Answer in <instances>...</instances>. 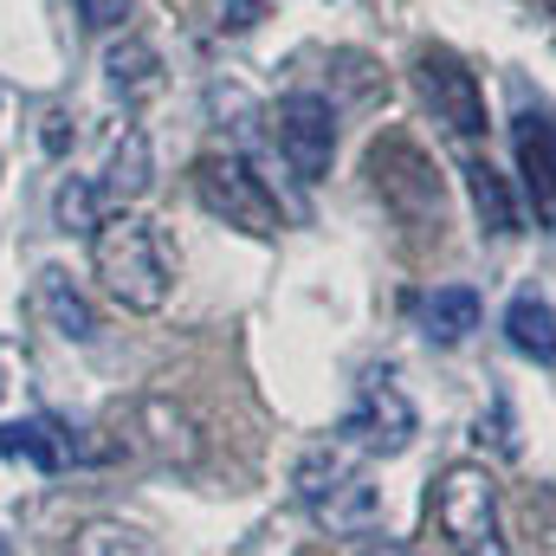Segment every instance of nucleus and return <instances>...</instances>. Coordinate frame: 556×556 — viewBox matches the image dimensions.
<instances>
[{"instance_id":"obj_9","label":"nucleus","mask_w":556,"mask_h":556,"mask_svg":"<svg viewBox=\"0 0 556 556\" xmlns=\"http://www.w3.org/2000/svg\"><path fill=\"white\" fill-rule=\"evenodd\" d=\"M104 85H111V98H117L124 111L149 104V98L162 91V52H155L149 39H137V33L111 39V46H104Z\"/></svg>"},{"instance_id":"obj_13","label":"nucleus","mask_w":556,"mask_h":556,"mask_svg":"<svg viewBox=\"0 0 556 556\" xmlns=\"http://www.w3.org/2000/svg\"><path fill=\"white\" fill-rule=\"evenodd\" d=\"M363 472V446L356 440H343V433H330L324 446H311L304 459H298V472H291V485H298V498L304 505H317V498H330L343 479H356Z\"/></svg>"},{"instance_id":"obj_5","label":"nucleus","mask_w":556,"mask_h":556,"mask_svg":"<svg viewBox=\"0 0 556 556\" xmlns=\"http://www.w3.org/2000/svg\"><path fill=\"white\" fill-rule=\"evenodd\" d=\"M415 85L433 111V124L453 142L485 137V91H479V72L453 52V46H420L415 52Z\"/></svg>"},{"instance_id":"obj_12","label":"nucleus","mask_w":556,"mask_h":556,"mask_svg":"<svg viewBox=\"0 0 556 556\" xmlns=\"http://www.w3.org/2000/svg\"><path fill=\"white\" fill-rule=\"evenodd\" d=\"M149 181H155L149 137H142V130H124V137L111 142V162H104V175H98V194H104V207H137L142 194H149Z\"/></svg>"},{"instance_id":"obj_16","label":"nucleus","mask_w":556,"mask_h":556,"mask_svg":"<svg viewBox=\"0 0 556 556\" xmlns=\"http://www.w3.org/2000/svg\"><path fill=\"white\" fill-rule=\"evenodd\" d=\"M505 337H511V350L518 356H531V363H556V311L538 298V291H518L511 298V311H505Z\"/></svg>"},{"instance_id":"obj_20","label":"nucleus","mask_w":556,"mask_h":556,"mask_svg":"<svg viewBox=\"0 0 556 556\" xmlns=\"http://www.w3.org/2000/svg\"><path fill=\"white\" fill-rule=\"evenodd\" d=\"M111 207H104V194H98V181H59V194H52V220L65 227V233H91L98 220H104Z\"/></svg>"},{"instance_id":"obj_10","label":"nucleus","mask_w":556,"mask_h":556,"mask_svg":"<svg viewBox=\"0 0 556 556\" xmlns=\"http://www.w3.org/2000/svg\"><path fill=\"white\" fill-rule=\"evenodd\" d=\"M518 175H525V194H531V214L556 227V124L544 117H525L518 124Z\"/></svg>"},{"instance_id":"obj_2","label":"nucleus","mask_w":556,"mask_h":556,"mask_svg":"<svg viewBox=\"0 0 556 556\" xmlns=\"http://www.w3.org/2000/svg\"><path fill=\"white\" fill-rule=\"evenodd\" d=\"M433 525L453 556H511L505 538V505H498V479L479 459H459L440 472L433 485Z\"/></svg>"},{"instance_id":"obj_17","label":"nucleus","mask_w":556,"mask_h":556,"mask_svg":"<svg viewBox=\"0 0 556 556\" xmlns=\"http://www.w3.org/2000/svg\"><path fill=\"white\" fill-rule=\"evenodd\" d=\"M466 194H472V214L485 220V233H518V201L505 188V175L485 162V155H466Z\"/></svg>"},{"instance_id":"obj_19","label":"nucleus","mask_w":556,"mask_h":556,"mask_svg":"<svg viewBox=\"0 0 556 556\" xmlns=\"http://www.w3.org/2000/svg\"><path fill=\"white\" fill-rule=\"evenodd\" d=\"M72 556H162V551L142 538L137 525H124V518H91V525H78Z\"/></svg>"},{"instance_id":"obj_23","label":"nucleus","mask_w":556,"mask_h":556,"mask_svg":"<svg viewBox=\"0 0 556 556\" xmlns=\"http://www.w3.org/2000/svg\"><path fill=\"white\" fill-rule=\"evenodd\" d=\"M356 556H415V551H408V544H395V538H363Z\"/></svg>"},{"instance_id":"obj_22","label":"nucleus","mask_w":556,"mask_h":556,"mask_svg":"<svg viewBox=\"0 0 556 556\" xmlns=\"http://www.w3.org/2000/svg\"><path fill=\"white\" fill-rule=\"evenodd\" d=\"M253 20H260V0H220V26L227 33H247Z\"/></svg>"},{"instance_id":"obj_4","label":"nucleus","mask_w":556,"mask_h":556,"mask_svg":"<svg viewBox=\"0 0 556 556\" xmlns=\"http://www.w3.org/2000/svg\"><path fill=\"white\" fill-rule=\"evenodd\" d=\"M194 194H201V207L214 214V220H227V227H240V233H253V240H273L278 233V201L273 188L253 175V162H240V155H201L194 162Z\"/></svg>"},{"instance_id":"obj_1","label":"nucleus","mask_w":556,"mask_h":556,"mask_svg":"<svg viewBox=\"0 0 556 556\" xmlns=\"http://www.w3.org/2000/svg\"><path fill=\"white\" fill-rule=\"evenodd\" d=\"M91 273L104 285L111 304L124 311H162L168 304V285H175V260H168V240L162 227L137 214V207H111L98 227H91Z\"/></svg>"},{"instance_id":"obj_7","label":"nucleus","mask_w":556,"mask_h":556,"mask_svg":"<svg viewBox=\"0 0 556 556\" xmlns=\"http://www.w3.org/2000/svg\"><path fill=\"white\" fill-rule=\"evenodd\" d=\"M273 142L285 155V168L298 181H324L330 175V155H337V104L317 98V91H291L273 104Z\"/></svg>"},{"instance_id":"obj_6","label":"nucleus","mask_w":556,"mask_h":556,"mask_svg":"<svg viewBox=\"0 0 556 556\" xmlns=\"http://www.w3.org/2000/svg\"><path fill=\"white\" fill-rule=\"evenodd\" d=\"M124 427L130 433H117L130 453L142 459H155V466H175V472H194L201 459H207V427L194 420L188 402H175V395H142L124 408Z\"/></svg>"},{"instance_id":"obj_18","label":"nucleus","mask_w":556,"mask_h":556,"mask_svg":"<svg viewBox=\"0 0 556 556\" xmlns=\"http://www.w3.org/2000/svg\"><path fill=\"white\" fill-rule=\"evenodd\" d=\"M0 453L26 459L39 472H65V459H72V446H65V433H52V420H7L0 427Z\"/></svg>"},{"instance_id":"obj_3","label":"nucleus","mask_w":556,"mask_h":556,"mask_svg":"<svg viewBox=\"0 0 556 556\" xmlns=\"http://www.w3.org/2000/svg\"><path fill=\"white\" fill-rule=\"evenodd\" d=\"M369 181H376V194L389 201L395 220L427 227V233L446 227V188H440V168H433L408 137H382L376 149H369Z\"/></svg>"},{"instance_id":"obj_24","label":"nucleus","mask_w":556,"mask_h":556,"mask_svg":"<svg viewBox=\"0 0 556 556\" xmlns=\"http://www.w3.org/2000/svg\"><path fill=\"white\" fill-rule=\"evenodd\" d=\"M538 7H544V13H551V20H556V0H538Z\"/></svg>"},{"instance_id":"obj_21","label":"nucleus","mask_w":556,"mask_h":556,"mask_svg":"<svg viewBox=\"0 0 556 556\" xmlns=\"http://www.w3.org/2000/svg\"><path fill=\"white\" fill-rule=\"evenodd\" d=\"M72 7H78V26L85 33H124L130 13H137V0H72Z\"/></svg>"},{"instance_id":"obj_11","label":"nucleus","mask_w":556,"mask_h":556,"mask_svg":"<svg viewBox=\"0 0 556 556\" xmlns=\"http://www.w3.org/2000/svg\"><path fill=\"white\" fill-rule=\"evenodd\" d=\"M33 311L52 324V337H65V343H91L98 337V311H91V298L72 285L65 273H46L33 278Z\"/></svg>"},{"instance_id":"obj_15","label":"nucleus","mask_w":556,"mask_h":556,"mask_svg":"<svg viewBox=\"0 0 556 556\" xmlns=\"http://www.w3.org/2000/svg\"><path fill=\"white\" fill-rule=\"evenodd\" d=\"M311 511H317V525H324V531H337V538H369V531H376V518H382V492L356 472V479H343L330 498H317Z\"/></svg>"},{"instance_id":"obj_14","label":"nucleus","mask_w":556,"mask_h":556,"mask_svg":"<svg viewBox=\"0 0 556 556\" xmlns=\"http://www.w3.org/2000/svg\"><path fill=\"white\" fill-rule=\"evenodd\" d=\"M479 317H485V304H479L472 285H433V298L420 304L427 343H466V337L479 330Z\"/></svg>"},{"instance_id":"obj_8","label":"nucleus","mask_w":556,"mask_h":556,"mask_svg":"<svg viewBox=\"0 0 556 556\" xmlns=\"http://www.w3.org/2000/svg\"><path fill=\"white\" fill-rule=\"evenodd\" d=\"M343 440H356L363 453H408L415 446V408H408V395L389 382V376H369L363 382V402H356V415L337 427Z\"/></svg>"}]
</instances>
